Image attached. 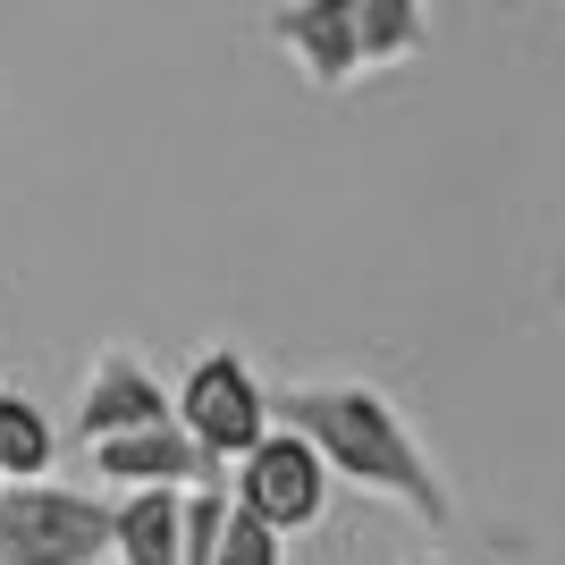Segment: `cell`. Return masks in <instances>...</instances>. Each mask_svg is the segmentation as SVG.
I'll list each match as a JSON object with an SVG mask.
<instances>
[{
	"label": "cell",
	"instance_id": "cell-3",
	"mask_svg": "<svg viewBox=\"0 0 565 565\" xmlns=\"http://www.w3.org/2000/svg\"><path fill=\"white\" fill-rule=\"evenodd\" d=\"M169 423H178L194 448L228 472L245 448H262V430H270V397H262V380H254V363H245V354L212 347V354H194V372L178 380Z\"/></svg>",
	"mask_w": 565,
	"mask_h": 565
},
{
	"label": "cell",
	"instance_id": "cell-13",
	"mask_svg": "<svg viewBox=\"0 0 565 565\" xmlns=\"http://www.w3.org/2000/svg\"><path fill=\"white\" fill-rule=\"evenodd\" d=\"M405 565H439V557H405Z\"/></svg>",
	"mask_w": 565,
	"mask_h": 565
},
{
	"label": "cell",
	"instance_id": "cell-8",
	"mask_svg": "<svg viewBox=\"0 0 565 565\" xmlns=\"http://www.w3.org/2000/svg\"><path fill=\"white\" fill-rule=\"evenodd\" d=\"M110 557L118 565H178V498L136 490L110 507Z\"/></svg>",
	"mask_w": 565,
	"mask_h": 565
},
{
	"label": "cell",
	"instance_id": "cell-4",
	"mask_svg": "<svg viewBox=\"0 0 565 565\" xmlns=\"http://www.w3.org/2000/svg\"><path fill=\"white\" fill-rule=\"evenodd\" d=\"M236 515H254L270 541L287 532H312V523L330 515V472L312 465V448L296 430H262V448L236 456Z\"/></svg>",
	"mask_w": 565,
	"mask_h": 565
},
{
	"label": "cell",
	"instance_id": "cell-6",
	"mask_svg": "<svg viewBox=\"0 0 565 565\" xmlns=\"http://www.w3.org/2000/svg\"><path fill=\"white\" fill-rule=\"evenodd\" d=\"M94 481L118 490V498H136V490H169V498H178V490H203V481H228V472L194 448L178 423H161V430L102 439V448H94Z\"/></svg>",
	"mask_w": 565,
	"mask_h": 565
},
{
	"label": "cell",
	"instance_id": "cell-2",
	"mask_svg": "<svg viewBox=\"0 0 565 565\" xmlns=\"http://www.w3.org/2000/svg\"><path fill=\"white\" fill-rule=\"evenodd\" d=\"M110 557V498L18 481L0 490V565H102Z\"/></svg>",
	"mask_w": 565,
	"mask_h": 565
},
{
	"label": "cell",
	"instance_id": "cell-9",
	"mask_svg": "<svg viewBox=\"0 0 565 565\" xmlns=\"http://www.w3.org/2000/svg\"><path fill=\"white\" fill-rule=\"evenodd\" d=\"M430 43V18L414 0H354V51H363V76L397 68Z\"/></svg>",
	"mask_w": 565,
	"mask_h": 565
},
{
	"label": "cell",
	"instance_id": "cell-12",
	"mask_svg": "<svg viewBox=\"0 0 565 565\" xmlns=\"http://www.w3.org/2000/svg\"><path fill=\"white\" fill-rule=\"evenodd\" d=\"M279 548H287V541H270V532H262L254 515H236V507H228V523H220V548H212V565H287Z\"/></svg>",
	"mask_w": 565,
	"mask_h": 565
},
{
	"label": "cell",
	"instance_id": "cell-11",
	"mask_svg": "<svg viewBox=\"0 0 565 565\" xmlns=\"http://www.w3.org/2000/svg\"><path fill=\"white\" fill-rule=\"evenodd\" d=\"M220 523H228V481H203V490H178V565H212Z\"/></svg>",
	"mask_w": 565,
	"mask_h": 565
},
{
	"label": "cell",
	"instance_id": "cell-5",
	"mask_svg": "<svg viewBox=\"0 0 565 565\" xmlns=\"http://www.w3.org/2000/svg\"><path fill=\"white\" fill-rule=\"evenodd\" d=\"M169 423V388L143 372L136 347H102L85 388H76V439L102 448V439H127V430H161Z\"/></svg>",
	"mask_w": 565,
	"mask_h": 565
},
{
	"label": "cell",
	"instance_id": "cell-10",
	"mask_svg": "<svg viewBox=\"0 0 565 565\" xmlns=\"http://www.w3.org/2000/svg\"><path fill=\"white\" fill-rule=\"evenodd\" d=\"M60 439H51L43 405H25L18 388H0V490H18V481H43Z\"/></svg>",
	"mask_w": 565,
	"mask_h": 565
},
{
	"label": "cell",
	"instance_id": "cell-1",
	"mask_svg": "<svg viewBox=\"0 0 565 565\" xmlns=\"http://www.w3.org/2000/svg\"><path fill=\"white\" fill-rule=\"evenodd\" d=\"M270 414H279L270 430H296L330 481H354L363 498H388V507H405L430 532L456 523L448 472L430 465V448L405 430L388 388H372V380H296V388L270 397Z\"/></svg>",
	"mask_w": 565,
	"mask_h": 565
},
{
	"label": "cell",
	"instance_id": "cell-7",
	"mask_svg": "<svg viewBox=\"0 0 565 565\" xmlns=\"http://www.w3.org/2000/svg\"><path fill=\"white\" fill-rule=\"evenodd\" d=\"M270 43L296 60V68L321 85V94H347L363 76V51H354V0H312V9H279L270 18Z\"/></svg>",
	"mask_w": 565,
	"mask_h": 565
}]
</instances>
